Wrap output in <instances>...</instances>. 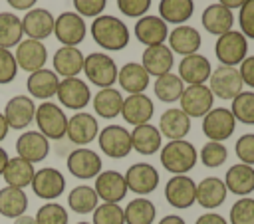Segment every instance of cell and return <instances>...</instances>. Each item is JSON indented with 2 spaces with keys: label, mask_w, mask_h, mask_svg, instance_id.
Instances as JSON below:
<instances>
[{
  "label": "cell",
  "mask_w": 254,
  "mask_h": 224,
  "mask_svg": "<svg viewBox=\"0 0 254 224\" xmlns=\"http://www.w3.org/2000/svg\"><path fill=\"white\" fill-rule=\"evenodd\" d=\"M230 224H254V198L242 196L230 206Z\"/></svg>",
  "instance_id": "7dc6e473"
},
{
  "label": "cell",
  "mask_w": 254,
  "mask_h": 224,
  "mask_svg": "<svg viewBox=\"0 0 254 224\" xmlns=\"http://www.w3.org/2000/svg\"><path fill=\"white\" fill-rule=\"evenodd\" d=\"M200 24L202 28L212 34V36H222L226 32L232 30L234 26V14L232 10H228L226 6L214 2V4H208L204 10H202V16H200Z\"/></svg>",
  "instance_id": "484cf974"
},
{
  "label": "cell",
  "mask_w": 254,
  "mask_h": 224,
  "mask_svg": "<svg viewBox=\"0 0 254 224\" xmlns=\"http://www.w3.org/2000/svg\"><path fill=\"white\" fill-rule=\"evenodd\" d=\"M224 186L236 196H248L254 192V167L236 163L224 174Z\"/></svg>",
  "instance_id": "1f68e13d"
},
{
  "label": "cell",
  "mask_w": 254,
  "mask_h": 224,
  "mask_svg": "<svg viewBox=\"0 0 254 224\" xmlns=\"http://www.w3.org/2000/svg\"><path fill=\"white\" fill-rule=\"evenodd\" d=\"M8 153H6V149H2L0 147V176H2V172H4V168H6V165H8Z\"/></svg>",
  "instance_id": "6125c7cd"
},
{
  "label": "cell",
  "mask_w": 254,
  "mask_h": 224,
  "mask_svg": "<svg viewBox=\"0 0 254 224\" xmlns=\"http://www.w3.org/2000/svg\"><path fill=\"white\" fill-rule=\"evenodd\" d=\"M214 56L220 61V65L236 67L248 56V40L238 30H230V32L218 36V40L214 44Z\"/></svg>",
  "instance_id": "5b68a950"
},
{
  "label": "cell",
  "mask_w": 254,
  "mask_h": 224,
  "mask_svg": "<svg viewBox=\"0 0 254 224\" xmlns=\"http://www.w3.org/2000/svg\"><path fill=\"white\" fill-rule=\"evenodd\" d=\"M91 103H93V111H95L97 117L113 119V117L121 115L123 95H121V91L115 89V87H103V89H99V91L91 97Z\"/></svg>",
  "instance_id": "e575fe53"
},
{
  "label": "cell",
  "mask_w": 254,
  "mask_h": 224,
  "mask_svg": "<svg viewBox=\"0 0 254 224\" xmlns=\"http://www.w3.org/2000/svg\"><path fill=\"white\" fill-rule=\"evenodd\" d=\"M194 224H228V222H226V218H224L222 214H218V212H204V214H200V216L196 218Z\"/></svg>",
  "instance_id": "11a10c76"
},
{
  "label": "cell",
  "mask_w": 254,
  "mask_h": 224,
  "mask_svg": "<svg viewBox=\"0 0 254 224\" xmlns=\"http://www.w3.org/2000/svg\"><path fill=\"white\" fill-rule=\"evenodd\" d=\"M105 6L107 0H73L75 14H79L81 18H97L103 14Z\"/></svg>",
  "instance_id": "f5cc1de1"
},
{
  "label": "cell",
  "mask_w": 254,
  "mask_h": 224,
  "mask_svg": "<svg viewBox=\"0 0 254 224\" xmlns=\"http://www.w3.org/2000/svg\"><path fill=\"white\" fill-rule=\"evenodd\" d=\"M208 89L212 91L214 97H220L224 101H232L244 87L238 67H230V65H218L216 69H212L210 77H208Z\"/></svg>",
  "instance_id": "52a82bcc"
},
{
  "label": "cell",
  "mask_w": 254,
  "mask_h": 224,
  "mask_svg": "<svg viewBox=\"0 0 254 224\" xmlns=\"http://www.w3.org/2000/svg\"><path fill=\"white\" fill-rule=\"evenodd\" d=\"M153 89H155V95L159 97V101H163V103H175V101L181 99V95L185 91V83H183V79L177 73L169 71V73L159 75L155 79Z\"/></svg>",
  "instance_id": "60d3db41"
},
{
  "label": "cell",
  "mask_w": 254,
  "mask_h": 224,
  "mask_svg": "<svg viewBox=\"0 0 254 224\" xmlns=\"http://www.w3.org/2000/svg\"><path fill=\"white\" fill-rule=\"evenodd\" d=\"M192 12H194L192 0H161L159 2V18L165 24L181 26L190 20Z\"/></svg>",
  "instance_id": "8d00e7d4"
},
{
  "label": "cell",
  "mask_w": 254,
  "mask_h": 224,
  "mask_svg": "<svg viewBox=\"0 0 254 224\" xmlns=\"http://www.w3.org/2000/svg\"><path fill=\"white\" fill-rule=\"evenodd\" d=\"M161 165L165 170L171 174H187L189 170L194 168L198 161V153L192 143L181 139V141H169L167 145L161 147Z\"/></svg>",
  "instance_id": "7a4b0ae2"
},
{
  "label": "cell",
  "mask_w": 254,
  "mask_h": 224,
  "mask_svg": "<svg viewBox=\"0 0 254 224\" xmlns=\"http://www.w3.org/2000/svg\"><path fill=\"white\" fill-rule=\"evenodd\" d=\"M8 2V6H12L14 10H32L34 6H36V2L38 0H6Z\"/></svg>",
  "instance_id": "9f6ffc18"
},
{
  "label": "cell",
  "mask_w": 254,
  "mask_h": 224,
  "mask_svg": "<svg viewBox=\"0 0 254 224\" xmlns=\"http://www.w3.org/2000/svg\"><path fill=\"white\" fill-rule=\"evenodd\" d=\"M22 20V32L30 38V40H46L54 34V14L46 8H32L24 14Z\"/></svg>",
  "instance_id": "7402d4cb"
},
{
  "label": "cell",
  "mask_w": 254,
  "mask_h": 224,
  "mask_svg": "<svg viewBox=\"0 0 254 224\" xmlns=\"http://www.w3.org/2000/svg\"><path fill=\"white\" fill-rule=\"evenodd\" d=\"M123 176H125L127 190L135 192L137 196H147L159 186V170L149 163L131 165Z\"/></svg>",
  "instance_id": "9a60e30c"
},
{
  "label": "cell",
  "mask_w": 254,
  "mask_h": 224,
  "mask_svg": "<svg viewBox=\"0 0 254 224\" xmlns=\"http://www.w3.org/2000/svg\"><path fill=\"white\" fill-rule=\"evenodd\" d=\"M212 73V65L206 56L202 54H190L185 56L179 61V77L187 85H204Z\"/></svg>",
  "instance_id": "44dd1931"
},
{
  "label": "cell",
  "mask_w": 254,
  "mask_h": 224,
  "mask_svg": "<svg viewBox=\"0 0 254 224\" xmlns=\"http://www.w3.org/2000/svg\"><path fill=\"white\" fill-rule=\"evenodd\" d=\"M75 224H91V222H75Z\"/></svg>",
  "instance_id": "be15d7a7"
},
{
  "label": "cell",
  "mask_w": 254,
  "mask_h": 224,
  "mask_svg": "<svg viewBox=\"0 0 254 224\" xmlns=\"http://www.w3.org/2000/svg\"><path fill=\"white\" fill-rule=\"evenodd\" d=\"M246 0H218V4H222V6H226L228 10H234V8H240L242 4H244Z\"/></svg>",
  "instance_id": "680465c9"
},
{
  "label": "cell",
  "mask_w": 254,
  "mask_h": 224,
  "mask_svg": "<svg viewBox=\"0 0 254 224\" xmlns=\"http://www.w3.org/2000/svg\"><path fill=\"white\" fill-rule=\"evenodd\" d=\"M83 59L85 56L79 52V48L71 46H62L54 54V73L58 77H77L79 71H83Z\"/></svg>",
  "instance_id": "4316f807"
},
{
  "label": "cell",
  "mask_w": 254,
  "mask_h": 224,
  "mask_svg": "<svg viewBox=\"0 0 254 224\" xmlns=\"http://www.w3.org/2000/svg\"><path fill=\"white\" fill-rule=\"evenodd\" d=\"M149 79H151V75L143 69V65L139 61H127L117 71V83L129 95L145 93V89L149 87Z\"/></svg>",
  "instance_id": "836d02e7"
},
{
  "label": "cell",
  "mask_w": 254,
  "mask_h": 224,
  "mask_svg": "<svg viewBox=\"0 0 254 224\" xmlns=\"http://www.w3.org/2000/svg\"><path fill=\"white\" fill-rule=\"evenodd\" d=\"M117 71L119 67L109 54L93 52V54H87L83 59V73L87 81L97 85L99 89L113 87V83L117 81Z\"/></svg>",
  "instance_id": "277c9868"
},
{
  "label": "cell",
  "mask_w": 254,
  "mask_h": 224,
  "mask_svg": "<svg viewBox=\"0 0 254 224\" xmlns=\"http://www.w3.org/2000/svg\"><path fill=\"white\" fill-rule=\"evenodd\" d=\"M181 111L192 119V117H204L212 105H214V95L208 89V85H187L183 95H181Z\"/></svg>",
  "instance_id": "5bb4252c"
},
{
  "label": "cell",
  "mask_w": 254,
  "mask_h": 224,
  "mask_svg": "<svg viewBox=\"0 0 254 224\" xmlns=\"http://www.w3.org/2000/svg\"><path fill=\"white\" fill-rule=\"evenodd\" d=\"M18 65L14 59V54L6 48H0V85H8L16 79Z\"/></svg>",
  "instance_id": "681fc988"
},
{
  "label": "cell",
  "mask_w": 254,
  "mask_h": 224,
  "mask_svg": "<svg viewBox=\"0 0 254 224\" xmlns=\"http://www.w3.org/2000/svg\"><path fill=\"white\" fill-rule=\"evenodd\" d=\"M8 129H10V127H8V123H6L4 115L0 113V143H2V141L8 137Z\"/></svg>",
  "instance_id": "91938a15"
},
{
  "label": "cell",
  "mask_w": 254,
  "mask_h": 224,
  "mask_svg": "<svg viewBox=\"0 0 254 224\" xmlns=\"http://www.w3.org/2000/svg\"><path fill=\"white\" fill-rule=\"evenodd\" d=\"M16 157L36 165L50 155V141L40 131H24L16 139Z\"/></svg>",
  "instance_id": "ffe728a7"
},
{
  "label": "cell",
  "mask_w": 254,
  "mask_h": 224,
  "mask_svg": "<svg viewBox=\"0 0 254 224\" xmlns=\"http://www.w3.org/2000/svg\"><path fill=\"white\" fill-rule=\"evenodd\" d=\"M2 115H4V119H6V123H8L10 129L22 131V129L30 127V123L34 121L36 103H34V99L30 95H14L4 105Z\"/></svg>",
  "instance_id": "e0dca14e"
},
{
  "label": "cell",
  "mask_w": 254,
  "mask_h": 224,
  "mask_svg": "<svg viewBox=\"0 0 254 224\" xmlns=\"http://www.w3.org/2000/svg\"><path fill=\"white\" fill-rule=\"evenodd\" d=\"M238 26L240 34L248 40H254V0H246L238 8Z\"/></svg>",
  "instance_id": "c3c4849f"
},
{
  "label": "cell",
  "mask_w": 254,
  "mask_h": 224,
  "mask_svg": "<svg viewBox=\"0 0 254 224\" xmlns=\"http://www.w3.org/2000/svg\"><path fill=\"white\" fill-rule=\"evenodd\" d=\"M131 135V149L137 151L139 155H155L161 151L163 147V137L159 133V129L151 123H143L133 127V131H129Z\"/></svg>",
  "instance_id": "f546056e"
},
{
  "label": "cell",
  "mask_w": 254,
  "mask_h": 224,
  "mask_svg": "<svg viewBox=\"0 0 254 224\" xmlns=\"http://www.w3.org/2000/svg\"><path fill=\"white\" fill-rule=\"evenodd\" d=\"M159 224H187V222L179 214H167V216H163L159 220Z\"/></svg>",
  "instance_id": "6f0895ef"
},
{
  "label": "cell",
  "mask_w": 254,
  "mask_h": 224,
  "mask_svg": "<svg viewBox=\"0 0 254 224\" xmlns=\"http://www.w3.org/2000/svg\"><path fill=\"white\" fill-rule=\"evenodd\" d=\"M97 198H101L103 202H111V204H119L125 196H127V184H125V176L119 170H101L95 176V186H93Z\"/></svg>",
  "instance_id": "d6986e66"
},
{
  "label": "cell",
  "mask_w": 254,
  "mask_h": 224,
  "mask_svg": "<svg viewBox=\"0 0 254 224\" xmlns=\"http://www.w3.org/2000/svg\"><path fill=\"white\" fill-rule=\"evenodd\" d=\"M87 34L85 20L75 12H62L54 20V36L62 46L77 48Z\"/></svg>",
  "instance_id": "8992f818"
},
{
  "label": "cell",
  "mask_w": 254,
  "mask_h": 224,
  "mask_svg": "<svg viewBox=\"0 0 254 224\" xmlns=\"http://www.w3.org/2000/svg\"><path fill=\"white\" fill-rule=\"evenodd\" d=\"M65 165H67V170L71 172V176L79 178V180H89V178H95L101 168H103V163H101V157L87 149V147H77L73 149L67 159H65Z\"/></svg>",
  "instance_id": "30bf717a"
},
{
  "label": "cell",
  "mask_w": 254,
  "mask_h": 224,
  "mask_svg": "<svg viewBox=\"0 0 254 224\" xmlns=\"http://www.w3.org/2000/svg\"><path fill=\"white\" fill-rule=\"evenodd\" d=\"M30 186H32V190H34V194L38 198L52 202V200H56L58 196L64 194V190H65V178H64V174L58 168L44 167V168H40V170L34 172V178H32Z\"/></svg>",
  "instance_id": "4fadbf2b"
},
{
  "label": "cell",
  "mask_w": 254,
  "mask_h": 224,
  "mask_svg": "<svg viewBox=\"0 0 254 224\" xmlns=\"http://www.w3.org/2000/svg\"><path fill=\"white\" fill-rule=\"evenodd\" d=\"M141 65L143 69L149 73V75H165L173 69L175 65V54L169 50V46L165 44H159V46H149L145 48L143 52V57H141Z\"/></svg>",
  "instance_id": "d4e9b609"
},
{
  "label": "cell",
  "mask_w": 254,
  "mask_h": 224,
  "mask_svg": "<svg viewBox=\"0 0 254 224\" xmlns=\"http://www.w3.org/2000/svg\"><path fill=\"white\" fill-rule=\"evenodd\" d=\"M34 172H36V168L32 163H28L20 157H12V159H8V165L2 172V178L6 180V186H14V188L24 190L26 186H30Z\"/></svg>",
  "instance_id": "d590c367"
},
{
  "label": "cell",
  "mask_w": 254,
  "mask_h": 224,
  "mask_svg": "<svg viewBox=\"0 0 254 224\" xmlns=\"http://www.w3.org/2000/svg\"><path fill=\"white\" fill-rule=\"evenodd\" d=\"M34 121L38 125V131L48 139V141H60L65 137L67 129V115L64 109L54 103V101H42L36 107Z\"/></svg>",
  "instance_id": "3957f363"
},
{
  "label": "cell",
  "mask_w": 254,
  "mask_h": 224,
  "mask_svg": "<svg viewBox=\"0 0 254 224\" xmlns=\"http://www.w3.org/2000/svg\"><path fill=\"white\" fill-rule=\"evenodd\" d=\"M99 135V123L97 119L87 113V111H77L75 115L67 117V129H65V137L77 145V147H85L91 141H95Z\"/></svg>",
  "instance_id": "2e32d148"
},
{
  "label": "cell",
  "mask_w": 254,
  "mask_h": 224,
  "mask_svg": "<svg viewBox=\"0 0 254 224\" xmlns=\"http://www.w3.org/2000/svg\"><path fill=\"white\" fill-rule=\"evenodd\" d=\"M151 4H153V0H117L119 12L127 18H137V20L141 16H147Z\"/></svg>",
  "instance_id": "816d5d0a"
},
{
  "label": "cell",
  "mask_w": 254,
  "mask_h": 224,
  "mask_svg": "<svg viewBox=\"0 0 254 224\" xmlns=\"http://www.w3.org/2000/svg\"><path fill=\"white\" fill-rule=\"evenodd\" d=\"M91 214H93L91 224H125L123 208L119 204L101 202V204L95 206V210Z\"/></svg>",
  "instance_id": "bcb514c9"
},
{
  "label": "cell",
  "mask_w": 254,
  "mask_h": 224,
  "mask_svg": "<svg viewBox=\"0 0 254 224\" xmlns=\"http://www.w3.org/2000/svg\"><path fill=\"white\" fill-rule=\"evenodd\" d=\"M22 20L12 12H0V48L10 50L22 42Z\"/></svg>",
  "instance_id": "b9f144b4"
},
{
  "label": "cell",
  "mask_w": 254,
  "mask_h": 224,
  "mask_svg": "<svg viewBox=\"0 0 254 224\" xmlns=\"http://www.w3.org/2000/svg\"><path fill=\"white\" fill-rule=\"evenodd\" d=\"M230 113L238 123L254 125V91H240L232 99Z\"/></svg>",
  "instance_id": "7bdbcfd3"
},
{
  "label": "cell",
  "mask_w": 254,
  "mask_h": 224,
  "mask_svg": "<svg viewBox=\"0 0 254 224\" xmlns=\"http://www.w3.org/2000/svg\"><path fill=\"white\" fill-rule=\"evenodd\" d=\"M238 73H240L242 83L254 89V56H246L242 59V63L238 67Z\"/></svg>",
  "instance_id": "db71d44e"
},
{
  "label": "cell",
  "mask_w": 254,
  "mask_h": 224,
  "mask_svg": "<svg viewBox=\"0 0 254 224\" xmlns=\"http://www.w3.org/2000/svg\"><path fill=\"white\" fill-rule=\"evenodd\" d=\"M169 36V28L167 24L159 18V16H141L137 22H135V38L145 44L147 48L149 46H159V44H165Z\"/></svg>",
  "instance_id": "f1b7e54d"
},
{
  "label": "cell",
  "mask_w": 254,
  "mask_h": 224,
  "mask_svg": "<svg viewBox=\"0 0 254 224\" xmlns=\"http://www.w3.org/2000/svg\"><path fill=\"white\" fill-rule=\"evenodd\" d=\"M167 42H169V50L173 54H179V56H190V54H196L200 50V44H202V38H200V32L194 28V26H189V24H181V26H175L169 36H167Z\"/></svg>",
  "instance_id": "603a6c76"
},
{
  "label": "cell",
  "mask_w": 254,
  "mask_h": 224,
  "mask_svg": "<svg viewBox=\"0 0 254 224\" xmlns=\"http://www.w3.org/2000/svg\"><path fill=\"white\" fill-rule=\"evenodd\" d=\"M155 115V103L151 101V97H147L145 93H135V95H127L123 97V105H121V117L137 127L143 123H149Z\"/></svg>",
  "instance_id": "cb8c5ba5"
},
{
  "label": "cell",
  "mask_w": 254,
  "mask_h": 224,
  "mask_svg": "<svg viewBox=\"0 0 254 224\" xmlns=\"http://www.w3.org/2000/svg\"><path fill=\"white\" fill-rule=\"evenodd\" d=\"M58 101L71 111H81L87 107V103L91 101V89L89 85L79 79V77H65L60 79L58 91H56Z\"/></svg>",
  "instance_id": "8fae6325"
},
{
  "label": "cell",
  "mask_w": 254,
  "mask_h": 224,
  "mask_svg": "<svg viewBox=\"0 0 254 224\" xmlns=\"http://www.w3.org/2000/svg\"><path fill=\"white\" fill-rule=\"evenodd\" d=\"M14 224H36V218L30 214H22V216L14 218Z\"/></svg>",
  "instance_id": "94428289"
},
{
  "label": "cell",
  "mask_w": 254,
  "mask_h": 224,
  "mask_svg": "<svg viewBox=\"0 0 254 224\" xmlns=\"http://www.w3.org/2000/svg\"><path fill=\"white\" fill-rule=\"evenodd\" d=\"M28 208V196L22 188L4 186L0 188V214L6 218H18L26 214Z\"/></svg>",
  "instance_id": "74e56055"
},
{
  "label": "cell",
  "mask_w": 254,
  "mask_h": 224,
  "mask_svg": "<svg viewBox=\"0 0 254 224\" xmlns=\"http://www.w3.org/2000/svg\"><path fill=\"white\" fill-rule=\"evenodd\" d=\"M123 216L125 224H153L157 208L147 196H137L127 202V206L123 208Z\"/></svg>",
  "instance_id": "f35d334b"
},
{
  "label": "cell",
  "mask_w": 254,
  "mask_h": 224,
  "mask_svg": "<svg viewBox=\"0 0 254 224\" xmlns=\"http://www.w3.org/2000/svg\"><path fill=\"white\" fill-rule=\"evenodd\" d=\"M165 198L173 208H190L196 202V182L189 174H173L165 184Z\"/></svg>",
  "instance_id": "7c38bea8"
},
{
  "label": "cell",
  "mask_w": 254,
  "mask_h": 224,
  "mask_svg": "<svg viewBox=\"0 0 254 224\" xmlns=\"http://www.w3.org/2000/svg\"><path fill=\"white\" fill-rule=\"evenodd\" d=\"M99 204V198L89 184H77L67 194V206L75 214H91L95 206Z\"/></svg>",
  "instance_id": "ab89813d"
},
{
  "label": "cell",
  "mask_w": 254,
  "mask_h": 224,
  "mask_svg": "<svg viewBox=\"0 0 254 224\" xmlns=\"http://www.w3.org/2000/svg\"><path fill=\"white\" fill-rule=\"evenodd\" d=\"M97 143L103 155L109 159H125L133 149H131V135L125 127L121 125H107L99 131Z\"/></svg>",
  "instance_id": "9c48e42d"
},
{
  "label": "cell",
  "mask_w": 254,
  "mask_h": 224,
  "mask_svg": "<svg viewBox=\"0 0 254 224\" xmlns=\"http://www.w3.org/2000/svg\"><path fill=\"white\" fill-rule=\"evenodd\" d=\"M200 163L208 168H216L220 167L226 159H228V149L224 147V143H216V141H208L204 143V147L200 149V155H198Z\"/></svg>",
  "instance_id": "f6af8a7d"
},
{
  "label": "cell",
  "mask_w": 254,
  "mask_h": 224,
  "mask_svg": "<svg viewBox=\"0 0 254 224\" xmlns=\"http://www.w3.org/2000/svg\"><path fill=\"white\" fill-rule=\"evenodd\" d=\"M234 151H236V157L240 163L254 167V133L240 135L234 145Z\"/></svg>",
  "instance_id": "f907efd6"
},
{
  "label": "cell",
  "mask_w": 254,
  "mask_h": 224,
  "mask_svg": "<svg viewBox=\"0 0 254 224\" xmlns=\"http://www.w3.org/2000/svg\"><path fill=\"white\" fill-rule=\"evenodd\" d=\"M36 224H67L69 214L67 210L58 202H46L36 212Z\"/></svg>",
  "instance_id": "ee69618b"
},
{
  "label": "cell",
  "mask_w": 254,
  "mask_h": 224,
  "mask_svg": "<svg viewBox=\"0 0 254 224\" xmlns=\"http://www.w3.org/2000/svg\"><path fill=\"white\" fill-rule=\"evenodd\" d=\"M58 85H60V77L54 73V69H46V67L30 73L26 81V89L30 97L42 99V101H48L50 97H54L58 91Z\"/></svg>",
  "instance_id": "4dcf8cb0"
},
{
  "label": "cell",
  "mask_w": 254,
  "mask_h": 224,
  "mask_svg": "<svg viewBox=\"0 0 254 224\" xmlns=\"http://www.w3.org/2000/svg\"><path fill=\"white\" fill-rule=\"evenodd\" d=\"M226 194L228 190L224 186V180L218 176H206L196 184V202L206 210H214L222 206Z\"/></svg>",
  "instance_id": "d6a6232c"
},
{
  "label": "cell",
  "mask_w": 254,
  "mask_h": 224,
  "mask_svg": "<svg viewBox=\"0 0 254 224\" xmlns=\"http://www.w3.org/2000/svg\"><path fill=\"white\" fill-rule=\"evenodd\" d=\"M157 129H159L161 137H167L169 141H181L190 131V119L179 107H171L161 113Z\"/></svg>",
  "instance_id": "83f0119b"
},
{
  "label": "cell",
  "mask_w": 254,
  "mask_h": 224,
  "mask_svg": "<svg viewBox=\"0 0 254 224\" xmlns=\"http://www.w3.org/2000/svg\"><path fill=\"white\" fill-rule=\"evenodd\" d=\"M14 59H16L18 69H24L28 73H34V71H38V69H42L46 65V61H48V50H46L44 42L26 38L24 42H20L16 46Z\"/></svg>",
  "instance_id": "ac0fdd59"
},
{
  "label": "cell",
  "mask_w": 254,
  "mask_h": 224,
  "mask_svg": "<svg viewBox=\"0 0 254 224\" xmlns=\"http://www.w3.org/2000/svg\"><path fill=\"white\" fill-rule=\"evenodd\" d=\"M89 32H91L93 42L107 52H121L123 48H127L131 40L127 24L111 14H101L93 18Z\"/></svg>",
  "instance_id": "6da1fadb"
},
{
  "label": "cell",
  "mask_w": 254,
  "mask_h": 224,
  "mask_svg": "<svg viewBox=\"0 0 254 224\" xmlns=\"http://www.w3.org/2000/svg\"><path fill=\"white\" fill-rule=\"evenodd\" d=\"M234 129H236V119L232 117L230 109H226V107H212L202 117V133L210 141L224 143L226 139L232 137Z\"/></svg>",
  "instance_id": "ba28073f"
}]
</instances>
